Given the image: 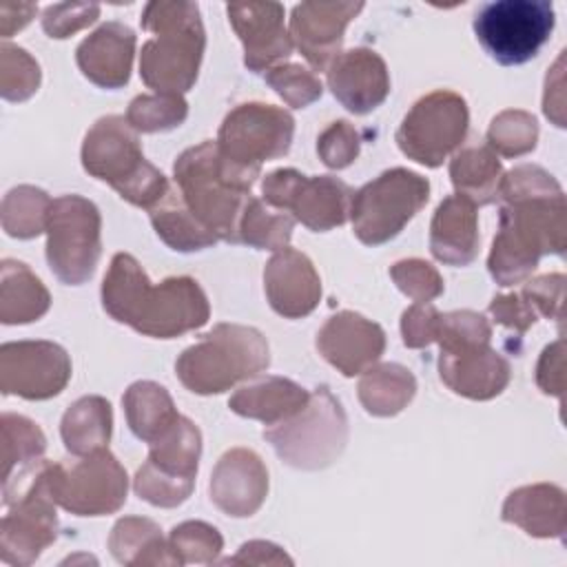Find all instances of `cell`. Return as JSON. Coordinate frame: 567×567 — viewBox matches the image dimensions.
Instances as JSON below:
<instances>
[{
  "mask_svg": "<svg viewBox=\"0 0 567 567\" xmlns=\"http://www.w3.org/2000/svg\"><path fill=\"white\" fill-rule=\"evenodd\" d=\"M503 175L501 159L487 144H467L450 162V179L456 195L467 197L474 206H487L498 199Z\"/></svg>",
  "mask_w": 567,
  "mask_h": 567,
  "instance_id": "cell-32",
  "label": "cell"
},
{
  "mask_svg": "<svg viewBox=\"0 0 567 567\" xmlns=\"http://www.w3.org/2000/svg\"><path fill=\"white\" fill-rule=\"evenodd\" d=\"M51 295L47 286L31 272V268L16 259L0 264V321L4 326H20L38 321L47 315Z\"/></svg>",
  "mask_w": 567,
  "mask_h": 567,
  "instance_id": "cell-29",
  "label": "cell"
},
{
  "mask_svg": "<svg viewBox=\"0 0 567 567\" xmlns=\"http://www.w3.org/2000/svg\"><path fill=\"white\" fill-rule=\"evenodd\" d=\"M109 549L113 558L124 567L179 565L168 545V538L162 536L159 525L142 516L120 518L111 529Z\"/></svg>",
  "mask_w": 567,
  "mask_h": 567,
  "instance_id": "cell-30",
  "label": "cell"
},
{
  "mask_svg": "<svg viewBox=\"0 0 567 567\" xmlns=\"http://www.w3.org/2000/svg\"><path fill=\"white\" fill-rule=\"evenodd\" d=\"M427 199L430 182L419 173L408 168L383 171L352 195V230L361 244L381 246L394 239Z\"/></svg>",
  "mask_w": 567,
  "mask_h": 567,
  "instance_id": "cell-10",
  "label": "cell"
},
{
  "mask_svg": "<svg viewBox=\"0 0 567 567\" xmlns=\"http://www.w3.org/2000/svg\"><path fill=\"white\" fill-rule=\"evenodd\" d=\"M226 565H292V558L275 543L268 540H248L239 551L224 560Z\"/></svg>",
  "mask_w": 567,
  "mask_h": 567,
  "instance_id": "cell-52",
  "label": "cell"
},
{
  "mask_svg": "<svg viewBox=\"0 0 567 567\" xmlns=\"http://www.w3.org/2000/svg\"><path fill=\"white\" fill-rule=\"evenodd\" d=\"M2 430V478L20 472L38 461L47 450L44 432L31 419L13 412H4L0 419Z\"/></svg>",
  "mask_w": 567,
  "mask_h": 567,
  "instance_id": "cell-38",
  "label": "cell"
},
{
  "mask_svg": "<svg viewBox=\"0 0 567 567\" xmlns=\"http://www.w3.org/2000/svg\"><path fill=\"white\" fill-rule=\"evenodd\" d=\"M122 408L131 432L148 445L162 439L179 419L168 390L155 381L131 383L122 396Z\"/></svg>",
  "mask_w": 567,
  "mask_h": 567,
  "instance_id": "cell-33",
  "label": "cell"
},
{
  "mask_svg": "<svg viewBox=\"0 0 567 567\" xmlns=\"http://www.w3.org/2000/svg\"><path fill=\"white\" fill-rule=\"evenodd\" d=\"M509 363L489 343L441 350L439 377L454 392L472 401L498 396L509 383Z\"/></svg>",
  "mask_w": 567,
  "mask_h": 567,
  "instance_id": "cell-24",
  "label": "cell"
},
{
  "mask_svg": "<svg viewBox=\"0 0 567 567\" xmlns=\"http://www.w3.org/2000/svg\"><path fill=\"white\" fill-rule=\"evenodd\" d=\"M536 383L545 394L565 396V341L549 343L536 363Z\"/></svg>",
  "mask_w": 567,
  "mask_h": 567,
  "instance_id": "cell-51",
  "label": "cell"
},
{
  "mask_svg": "<svg viewBox=\"0 0 567 567\" xmlns=\"http://www.w3.org/2000/svg\"><path fill=\"white\" fill-rule=\"evenodd\" d=\"M168 545L179 565H213L224 549V538L204 520H184L171 529Z\"/></svg>",
  "mask_w": 567,
  "mask_h": 567,
  "instance_id": "cell-42",
  "label": "cell"
},
{
  "mask_svg": "<svg viewBox=\"0 0 567 567\" xmlns=\"http://www.w3.org/2000/svg\"><path fill=\"white\" fill-rule=\"evenodd\" d=\"M363 2H299L290 13V40L315 71H326L341 53L343 31Z\"/></svg>",
  "mask_w": 567,
  "mask_h": 567,
  "instance_id": "cell-19",
  "label": "cell"
},
{
  "mask_svg": "<svg viewBox=\"0 0 567 567\" xmlns=\"http://www.w3.org/2000/svg\"><path fill=\"white\" fill-rule=\"evenodd\" d=\"M470 124L467 102L447 89L432 91L405 113L396 144L401 153L423 166H441L465 140Z\"/></svg>",
  "mask_w": 567,
  "mask_h": 567,
  "instance_id": "cell-14",
  "label": "cell"
},
{
  "mask_svg": "<svg viewBox=\"0 0 567 567\" xmlns=\"http://www.w3.org/2000/svg\"><path fill=\"white\" fill-rule=\"evenodd\" d=\"M38 13V7L31 2H2L0 4V33L2 38H11L16 31L27 27L31 18Z\"/></svg>",
  "mask_w": 567,
  "mask_h": 567,
  "instance_id": "cell-54",
  "label": "cell"
},
{
  "mask_svg": "<svg viewBox=\"0 0 567 567\" xmlns=\"http://www.w3.org/2000/svg\"><path fill=\"white\" fill-rule=\"evenodd\" d=\"M357 394L372 416H396L416 394L414 374L401 363H379L361 372Z\"/></svg>",
  "mask_w": 567,
  "mask_h": 567,
  "instance_id": "cell-35",
  "label": "cell"
},
{
  "mask_svg": "<svg viewBox=\"0 0 567 567\" xmlns=\"http://www.w3.org/2000/svg\"><path fill=\"white\" fill-rule=\"evenodd\" d=\"M113 430L111 403L100 394H86L73 401L60 421L62 443L69 454L86 456L109 445Z\"/></svg>",
  "mask_w": 567,
  "mask_h": 567,
  "instance_id": "cell-31",
  "label": "cell"
},
{
  "mask_svg": "<svg viewBox=\"0 0 567 567\" xmlns=\"http://www.w3.org/2000/svg\"><path fill=\"white\" fill-rule=\"evenodd\" d=\"M295 135L292 115L275 104L246 102L235 106L217 131V153L224 173L250 190L261 164L290 151Z\"/></svg>",
  "mask_w": 567,
  "mask_h": 567,
  "instance_id": "cell-7",
  "label": "cell"
},
{
  "mask_svg": "<svg viewBox=\"0 0 567 567\" xmlns=\"http://www.w3.org/2000/svg\"><path fill=\"white\" fill-rule=\"evenodd\" d=\"M430 252L447 266H470L478 255L476 206L463 195L445 197L430 224Z\"/></svg>",
  "mask_w": 567,
  "mask_h": 567,
  "instance_id": "cell-26",
  "label": "cell"
},
{
  "mask_svg": "<svg viewBox=\"0 0 567 567\" xmlns=\"http://www.w3.org/2000/svg\"><path fill=\"white\" fill-rule=\"evenodd\" d=\"M359 146H361V137L357 128L346 120H337L328 124V128H323L321 135L317 137L319 159L334 171L350 166L359 155Z\"/></svg>",
  "mask_w": 567,
  "mask_h": 567,
  "instance_id": "cell-46",
  "label": "cell"
},
{
  "mask_svg": "<svg viewBox=\"0 0 567 567\" xmlns=\"http://www.w3.org/2000/svg\"><path fill=\"white\" fill-rule=\"evenodd\" d=\"M133 55L135 33L117 20L97 27L75 49L82 75L102 89H122L128 82Z\"/></svg>",
  "mask_w": 567,
  "mask_h": 567,
  "instance_id": "cell-25",
  "label": "cell"
},
{
  "mask_svg": "<svg viewBox=\"0 0 567 567\" xmlns=\"http://www.w3.org/2000/svg\"><path fill=\"white\" fill-rule=\"evenodd\" d=\"M292 228L295 217L290 213L250 197L239 221V241L257 250H281L290 244Z\"/></svg>",
  "mask_w": 567,
  "mask_h": 567,
  "instance_id": "cell-37",
  "label": "cell"
},
{
  "mask_svg": "<svg viewBox=\"0 0 567 567\" xmlns=\"http://www.w3.org/2000/svg\"><path fill=\"white\" fill-rule=\"evenodd\" d=\"M319 354L343 377H354L372 368L385 350V332L379 323L359 312L341 310L317 332Z\"/></svg>",
  "mask_w": 567,
  "mask_h": 567,
  "instance_id": "cell-20",
  "label": "cell"
},
{
  "mask_svg": "<svg viewBox=\"0 0 567 567\" xmlns=\"http://www.w3.org/2000/svg\"><path fill=\"white\" fill-rule=\"evenodd\" d=\"M102 255V217L82 195H62L51 202L47 219V264L66 286L89 281Z\"/></svg>",
  "mask_w": 567,
  "mask_h": 567,
  "instance_id": "cell-11",
  "label": "cell"
},
{
  "mask_svg": "<svg viewBox=\"0 0 567 567\" xmlns=\"http://www.w3.org/2000/svg\"><path fill=\"white\" fill-rule=\"evenodd\" d=\"M441 350H454L465 346H478L492 341L489 321L474 310H452L439 317V330L434 339Z\"/></svg>",
  "mask_w": 567,
  "mask_h": 567,
  "instance_id": "cell-44",
  "label": "cell"
},
{
  "mask_svg": "<svg viewBox=\"0 0 567 567\" xmlns=\"http://www.w3.org/2000/svg\"><path fill=\"white\" fill-rule=\"evenodd\" d=\"M40 80L42 73L35 58L4 40L0 47V95L7 102H24L38 91Z\"/></svg>",
  "mask_w": 567,
  "mask_h": 567,
  "instance_id": "cell-41",
  "label": "cell"
},
{
  "mask_svg": "<svg viewBox=\"0 0 567 567\" xmlns=\"http://www.w3.org/2000/svg\"><path fill=\"white\" fill-rule=\"evenodd\" d=\"M498 230L487 257L492 279L507 288L527 281L543 255L567 246L565 193L543 166L520 164L503 175Z\"/></svg>",
  "mask_w": 567,
  "mask_h": 567,
  "instance_id": "cell-1",
  "label": "cell"
},
{
  "mask_svg": "<svg viewBox=\"0 0 567 567\" xmlns=\"http://www.w3.org/2000/svg\"><path fill=\"white\" fill-rule=\"evenodd\" d=\"M520 295L529 301L536 315H543L554 321H563V301H565V275L551 272L540 275L529 281H523Z\"/></svg>",
  "mask_w": 567,
  "mask_h": 567,
  "instance_id": "cell-48",
  "label": "cell"
},
{
  "mask_svg": "<svg viewBox=\"0 0 567 567\" xmlns=\"http://www.w3.org/2000/svg\"><path fill=\"white\" fill-rule=\"evenodd\" d=\"M51 197L31 184H20L2 197V230L16 239H33L47 233Z\"/></svg>",
  "mask_w": 567,
  "mask_h": 567,
  "instance_id": "cell-36",
  "label": "cell"
},
{
  "mask_svg": "<svg viewBox=\"0 0 567 567\" xmlns=\"http://www.w3.org/2000/svg\"><path fill=\"white\" fill-rule=\"evenodd\" d=\"M264 80L292 109H306L323 93L321 80L310 69L295 62L268 69Z\"/></svg>",
  "mask_w": 567,
  "mask_h": 567,
  "instance_id": "cell-43",
  "label": "cell"
},
{
  "mask_svg": "<svg viewBox=\"0 0 567 567\" xmlns=\"http://www.w3.org/2000/svg\"><path fill=\"white\" fill-rule=\"evenodd\" d=\"M501 518L536 538H563L567 527L565 492L551 483L523 485L505 498Z\"/></svg>",
  "mask_w": 567,
  "mask_h": 567,
  "instance_id": "cell-27",
  "label": "cell"
},
{
  "mask_svg": "<svg viewBox=\"0 0 567 567\" xmlns=\"http://www.w3.org/2000/svg\"><path fill=\"white\" fill-rule=\"evenodd\" d=\"M188 104L182 95L171 93H142L131 100L126 109V122L137 133H162L184 124Z\"/></svg>",
  "mask_w": 567,
  "mask_h": 567,
  "instance_id": "cell-39",
  "label": "cell"
},
{
  "mask_svg": "<svg viewBox=\"0 0 567 567\" xmlns=\"http://www.w3.org/2000/svg\"><path fill=\"white\" fill-rule=\"evenodd\" d=\"M104 312L144 337L175 339L206 326L208 297L193 277H168L153 284L140 261L117 252L102 281Z\"/></svg>",
  "mask_w": 567,
  "mask_h": 567,
  "instance_id": "cell-2",
  "label": "cell"
},
{
  "mask_svg": "<svg viewBox=\"0 0 567 567\" xmlns=\"http://www.w3.org/2000/svg\"><path fill=\"white\" fill-rule=\"evenodd\" d=\"M264 290L270 308L286 319L308 317L321 299V279L308 255L286 246L275 250L264 268Z\"/></svg>",
  "mask_w": 567,
  "mask_h": 567,
  "instance_id": "cell-23",
  "label": "cell"
},
{
  "mask_svg": "<svg viewBox=\"0 0 567 567\" xmlns=\"http://www.w3.org/2000/svg\"><path fill=\"white\" fill-rule=\"evenodd\" d=\"M51 489L55 503L75 516H106L126 503L128 476L102 447L73 463H51Z\"/></svg>",
  "mask_w": 567,
  "mask_h": 567,
  "instance_id": "cell-16",
  "label": "cell"
},
{
  "mask_svg": "<svg viewBox=\"0 0 567 567\" xmlns=\"http://www.w3.org/2000/svg\"><path fill=\"white\" fill-rule=\"evenodd\" d=\"M142 29L153 33L140 53L142 82L155 93L190 91L206 47L199 7L184 0H153L142 11Z\"/></svg>",
  "mask_w": 567,
  "mask_h": 567,
  "instance_id": "cell-3",
  "label": "cell"
},
{
  "mask_svg": "<svg viewBox=\"0 0 567 567\" xmlns=\"http://www.w3.org/2000/svg\"><path fill=\"white\" fill-rule=\"evenodd\" d=\"M538 122L520 109L501 111L487 128V146L503 157H520L536 148Z\"/></svg>",
  "mask_w": 567,
  "mask_h": 567,
  "instance_id": "cell-40",
  "label": "cell"
},
{
  "mask_svg": "<svg viewBox=\"0 0 567 567\" xmlns=\"http://www.w3.org/2000/svg\"><path fill=\"white\" fill-rule=\"evenodd\" d=\"M71 379V359L53 341H7L0 346V390L27 401L58 396Z\"/></svg>",
  "mask_w": 567,
  "mask_h": 567,
  "instance_id": "cell-17",
  "label": "cell"
},
{
  "mask_svg": "<svg viewBox=\"0 0 567 567\" xmlns=\"http://www.w3.org/2000/svg\"><path fill=\"white\" fill-rule=\"evenodd\" d=\"M202 456L199 427L179 414L175 425L155 443H151L146 463L133 478L135 494L155 507L182 505L195 487Z\"/></svg>",
  "mask_w": 567,
  "mask_h": 567,
  "instance_id": "cell-13",
  "label": "cell"
},
{
  "mask_svg": "<svg viewBox=\"0 0 567 567\" xmlns=\"http://www.w3.org/2000/svg\"><path fill=\"white\" fill-rule=\"evenodd\" d=\"M326 71L328 89L337 102L354 115L372 113L390 93L385 60L368 47H354L337 53Z\"/></svg>",
  "mask_w": 567,
  "mask_h": 567,
  "instance_id": "cell-21",
  "label": "cell"
},
{
  "mask_svg": "<svg viewBox=\"0 0 567 567\" xmlns=\"http://www.w3.org/2000/svg\"><path fill=\"white\" fill-rule=\"evenodd\" d=\"M151 224L157 237L173 250L195 252L215 246L219 239L190 213L182 193L168 188V193L148 208Z\"/></svg>",
  "mask_w": 567,
  "mask_h": 567,
  "instance_id": "cell-34",
  "label": "cell"
},
{
  "mask_svg": "<svg viewBox=\"0 0 567 567\" xmlns=\"http://www.w3.org/2000/svg\"><path fill=\"white\" fill-rule=\"evenodd\" d=\"M264 439L286 465L306 472L323 470L346 450L348 416L339 399L321 385L295 414L268 425Z\"/></svg>",
  "mask_w": 567,
  "mask_h": 567,
  "instance_id": "cell-9",
  "label": "cell"
},
{
  "mask_svg": "<svg viewBox=\"0 0 567 567\" xmlns=\"http://www.w3.org/2000/svg\"><path fill=\"white\" fill-rule=\"evenodd\" d=\"M554 22V4L547 0H496L474 16L472 27L492 60L516 66L536 58Z\"/></svg>",
  "mask_w": 567,
  "mask_h": 567,
  "instance_id": "cell-12",
  "label": "cell"
},
{
  "mask_svg": "<svg viewBox=\"0 0 567 567\" xmlns=\"http://www.w3.org/2000/svg\"><path fill=\"white\" fill-rule=\"evenodd\" d=\"M390 277L396 284V288L414 303L432 301L443 292V279L439 270L430 261L419 257L396 261L390 268Z\"/></svg>",
  "mask_w": 567,
  "mask_h": 567,
  "instance_id": "cell-45",
  "label": "cell"
},
{
  "mask_svg": "<svg viewBox=\"0 0 567 567\" xmlns=\"http://www.w3.org/2000/svg\"><path fill=\"white\" fill-rule=\"evenodd\" d=\"M563 62H565V55L560 53V58L556 60L551 73H547V80H545V95H543V113L556 124V126H565V117H563V111H565V100H563Z\"/></svg>",
  "mask_w": 567,
  "mask_h": 567,
  "instance_id": "cell-53",
  "label": "cell"
},
{
  "mask_svg": "<svg viewBox=\"0 0 567 567\" xmlns=\"http://www.w3.org/2000/svg\"><path fill=\"white\" fill-rule=\"evenodd\" d=\"M210 501L233 518L252 516L268 496V470L248 447H233L219 456L210 474Z\"/></svg>",
  "mask_w": 567,
  "mask_h": 567,
  "instance_id": "cell-22",
  "label": "cell"
},
{
  "mask_svg": "<svg viewBox=\"0 0 567 567\" xmlns=\"http://www.w3.org/2000/svg\"><path fill=\"white\" fill-rule=\"evenodd\" d=\"M264 202L286 210L315 233H326L350 217L352 188L332 175H303L295 168H277L261 182Z\"/></svg>",
  "mask_w": 567,
  "mask_h": 567,
  "instance_id": "cell-15",
  "label": "cell"
},
{
  "mask_svg": "<svg viewBox=\"0 0 567 567\" xmlns=\"http://www.w3.org/2000/svg\"><path fill=\"white\" fill-rule=\"evenodd\" d=\"M228 20L244 44V64L268 71L292 55V40L284 27V4L279 2H233L226 4Z\"/></svg>",
  "mask_w": 567,
  "mask_h": 567,
  "instance_id": "cell-18",
  "label": "cell"
},
{
  "mask_svg": "<svg viewBox=\"0 0 567 567\" xmlns=\"http://www.w3.org/2000/svg\"><path fill=\"white\" fill-rule=\"evenodd\" d=\"M173 175L190 213L219 241L239 244V221L252 195L224 173L217 144L206 140L186 148L175 159Z\"/></svg>",
  "mask_w": 567,
  "mask_h": 567,
  "instance_id": "cell-8",
  "label": "cell"
},
{
  "mask_svg": "<svg viewBox=\"0 0 567 567\" xmlns=\"http://www.w3.org/2000/svg\"><path fill=\"white\" fill-rule=\"evenodd\" d=\"M270 363L266 337L250 326L217 323L175 361L182 385L195 394H221L244 379H252Z\"/></svg>",
  "mask_w": 567,
  "mask_h": 567,
  "instance_id": "cell-5",
  "label": "cell"
},
{
  "mask_svg": "<svg viewBox=\"0 0 567 567\" xmlns=\"http://www.w3.org/2000/svg\"><path fill=\"white\" fill-rule=\"evenodd\" d=\"M310 392L286 377H259L248 385H241L230 399L228 408L246 419L275 425L295 414Z\"/></svg>",
  "mask_w": 567,
  "mask_h": 567,
  "instance_id": "cell-28",
  "label": "cell"
},
{
  "mask_svg": "<svg viewBox=\"0 0 567 567\" xmlns=\"http://www.w3.org/2000/svg\"><path fill=\"white\" fill-rule=\"evenodd\" d=\"M439 317L441 312L430 301L410 306L401 315V337L405 348L419 350L434 343L436 330H439Z\"/></svg>",
  "mask_w": 567,
  "mask_h": 567,
  "instance_id": "cell-49",
  "label": "cell"
},
{
  "mask_svg": "<svg viewBox=\"0 0 567 567\" xmlns=\"http://www.w3.org/2000/svg\"><path fill=\"white\" fill-rule=\"evenodd\" d=\"M489 315L494 317L496 323L509 328L518 337H523L534 321L538 319L536 310L529 306V301L520 292H509V295H496L489 301Z\"/></svg>",
  "mask_w": 567,
  "mask_h": 567,
  "instance_id": "cell-50",
  "label": "cell"
},
{
  "mask_svg": "<svg viewBox=\"0 0 567 567\" xmlns=\"http://www.w3.org/2000/svg\"><path fill=\"white\" fill-rule=\"evenodd\" d=\"M80 159L91 177L146 210L171 188L166 175L144 157L137 131L122 115H104L86 131Z\"/></svg>",
  "mask_w": 567,
  "mask_h": 567,
  "instance_id": "cell-4",
  "label": "cell"
},
{
  "mask_svg": "<svg viewBox=\"0 0 567 567\" xmlns=\"http://www.w3.org/2000/svg\"><path fill=\"white\" fill-rule=\"evenodd\" d=\"M7 514L0 523V560L27 567L58 538L51 461H38L2 478Z\"/></svg>",
  "mask_w": 567,
  "mask_h": 567,
  "instance_id": "cell-6",
  "label": "cell"
},
{
  "mask_svg": "<svg viewBox=\"0 0 567 567\" xmlns=\"http://www.w3.org/2000/svg\"><path fill=\"white\" fill-rule=\"evenodd\" d=\"M100 18L97 2H58L42 11V29L49 38L64 40Z\"/></svg>",
  "mask_w": 567,
  "mask_h": 567,
  "instance_id": "cell-47",
  "label": "cell"
}]
</instances>
